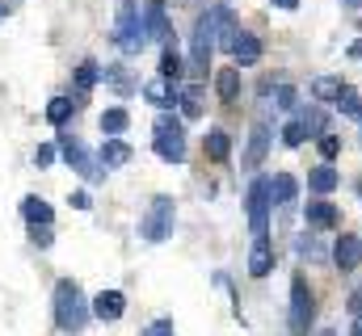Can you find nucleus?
<instances>
[{
	"instance_id": "22",
	"label": "nucleus",
	"mask_w": 362,
	"mask_h": 336,
	"mask_svg": "<svg viewBox=\"0 0 362 336\" xmlns=\"http://www.w3.org/2000/svg\"><path fill=\"white\" fill-rule=\"evenodd\" d=\"M202 148H206V156H211V160H219V164H223V160H228V152H232V139H228V131L211 126V131H206V139H202Z\"/></svg>"
},
{
	"instance_id": "18",
	"label": "nucleus",
	"mask_w": 362,
	"mask_h": 336,
	"mask_svg": "<svg viewBox=\"0 0 362 336\" xmlns=\"http://www.w3.org/2000/svg\"><path fill=\"white\" fill-rule=\"evenodd\" d=\"M215 92H219L223 105H236V101H240V68H223V72L215 76Z\"/></svg>"
},
{
	"instance_id": "43",
	"label": "nucleus",
	"mask_w": 362,
	"mask_h": 336,
	"mask_svg": "<svg viewBox=\"0 0 362 336\" xmlns=\"http://www.w3.org/2000/svg\"><path fill=\"white\" fill-rule=\"evenodd\" d=\"M316 336H337V332H316Z\"/></svg>"
},
{
	"instance_id": "13",
	"label": "nucleus",
	"mask_w": 362,
	"mask_h": 336,
	"mask_svg": "<svg viewBox=\"0 0 362 336\" xmlns=\"http://www.w3.org/2000/svg\"><path fill=\"white\" fill-rule=\"evenodd\" d=\"M266 152H270V126H266V122H257V126L249 131V152H245V168H262Z\"/></svg>"
},
{
	"instance_id": "38",
	"label": "nucleus",
	"mask_w": 362,
	"mask_h": 336,
	"mask_svg": "<svg viewBox=\"0 0 362 336\" xmlns=\"http://www.w3.org/2000/svg\"><path fill=\"white\" fill-rule=\"evenodd\" d=\"M68 202H72V206H76V210H89V206H93V198H89V193H85V189H81V193H72V198H68Z\"/></svg>"
},
{
	"instance_id": "3",
	"label": "nucleus",
	"mask_w": 362,
	"mask_h": 336,
	"mask_svg": "<svg viewBox=\"0 0 362 336\" xmlns=\"http://www.w3.org/2000/svg\"><path fill=\"white\" fill-rule=\"evenodd\" d=\"M152 148H156V156H160V160H169V164H181V160H185V131H181L177 118H169V114H160V118H156Z\"/></svg>"
},
{
	"instance_id": "20",
	"label": "nucleus",
	"mask_w": 362,
	"mask_h": 336,
	"mask_svg": "<svg viewBox=\"0 0 362 336\" xmlns=\"http://www.w3.org/2000/svg\"><path fill=\"white\" fill-rule=\"evenodd\" d=\"M215 34H219V47H228V51H232V47H236V38H240L245 30L236 25V17H232L228 8H215Z\"/></svg>"
},
{
	"instance_id": "30",
	"label": "nucleus",
	"mask_w": 362,
	"mask_h": 336,
	"mask_svg": "<svg viewBox=\"0 0 362 336\" xmlns=\"http://www.w3.org/2000/svg\"><path fill=\"white\" fill-rule=\"evenodd\" d=\"M303 139H312V131H308V122L299 118V122H291L286 131H282V143L286 148H303Z\"/></svg>"
},
{
	"instance_id": "10",
	"label": "nucleus",
	"mask_w": 362,
	"mask_h": 336,
	"mask_svg": "<svg viewBox=\"0 0 362 336\" xmlns=\"http://www.w3.org/2000/svg\"><path fill=\"white\" fill-rule=\"evenodd\" d=\"M122 311H127V294H122V290H101V294L93 299V316H97L101 324L122 320Z\"/></svg>"
},
{
	"instance_id": "11",
	"label": "nucleus",
	"mask_w": 362,
	"mask_h": 336,
	"mask_svg": "<svg viewBox=\"0 0 362 336\" xmlns=\"http://www.w3.org/2000/svg\"><path fill=\"white\" fill-rule=\"evenodd\" d=\"M303 219H308L312 227H320V232H333V227L341 223V210H337L333 202H308V206H303Z\"/></svg>"
},
{
	"instance_id": "2",
	"label": "nucleus",
	"mask_w": 362,
	"mask_h": 336,
	"mask_svg": "<svg viewBox=\"0 0 362 336\" xmlns=\"http://www.w3.org/2000/svg\"><path fill=\"white\" fill-rule=\"evenodd\" d=\"M173 223H177V206H173V198H169V193H156V198L148 202L144 219H139V236H144L148 244H160V240L173 236Z\"/></svg>"
},
{
	"instance_id": "1",
	"label": "nucleus",
	"mask_w": 362,
	"mask_h": 336,
	"mask_svg": "<svg viewBox=\"0 0 362 336\" xmlns=\"http://www.w3.org/2000/svg\"><path fill=\"white\" fill-rule=\"evenodd\" d=\"M93 316V303H85V290L72 282V277H64L59 286H55V324L64 328V332H81L85 324H89Z\"/></svg>"
},
{
	"instance_id": "23",
	"label": "nucleus",
	"mask_w": 362,
	"mask_h": 336,
	"mask_svg": "<svg viewBox=\"0 0 362 336\" xmlns=\"http://www.w3.org/2000/svg\"><path fill=\"white\" fill-rule=\"evenodd\" d=\"M127 126H131V114H127V109H118V105H114V109H105V114H101V135H105V139H118Z\"/></svg>"
},
{
	"instance_id": "44",
	"label": "nucleus",
	"mask_w": 362,
	"mask_h": 336,
	"mask_svg": "<svg viewBox=\"0 0 362 336\" xmlns=\"http://www.w3.org/2000/svg\"><path fill=\"white\" fill-rule=\"evenodd\" d=\"M0 17H4V4H0Z\"/></svg>"
},
{
	"instance_id": "32",
	"label": "nucleus",
	"mask_w": 362,
	"mask_h": 336,
	"mask_svg": "<svg viewBox=\"0 0 362 336\" xmlns=\"http://www.w3.org/2000/svg\"><path fill=\"white\" fill-rule=\"evenodd\" d=\"M274 105H278V109H295V105H299V92H295L291 84H278V88H274Z\"/></svg>"
},
{
	"instance_id": "8",
	"label": "nucleus",
	"mask_w": 362,
	"mask_h": 336,
	"mask_svg": "<svg viewBox=\"0 0 362 336\" xmlns=\"http://www.w3.org/2000/svg\"><path fill=\"white\" fill-rule=\"evenodd\" d=\"M59 156L76 168L81 176H89V181H97V176H101V168H97L101 160H93V156L81 148V143H76V139H72V135H64V139H59Z\"/></svg>"
},
{
	"instance_id": "27",
	"label": "nucleus",
	"mask_w": 362,
	"mask_h": 336,
	"mask_svg": "<svg viewBox=\"0 0 362 336\" xmlns=\"http://www.w3.org/2000/svg\"><path fill=\"white\" fill-rule=\"evenodd\" d=\"M97 80H101V68H97L93 59H85V64L76 68V92H89Z\"/></svg>"
},
{
	"instance_id": "24",
	"label": "nucleus",
	"mask_w": 362,
	"mask_h": 336,
	"mask_svg": "<svg viewBox=\"0 0 362 336\" xmlns=\"http://www.w3.org/2000/svg\"><path fill=\"white\" fill-rule=\"evenodd\" d=\"M270 193H274V202H278V206H291V202H295V193H299V185H295V176H291V172H278V176L270 181Z\"/></svg>"
},
{
	"instance_id": "14",
	"label": "nucleus",
	"mask_w": 362,
	"mask_h": 336,
	"mask_svg": "<svg viewBox=\"0 0 362 336\" xmlns=\"http://www.w3.org/2000/svg\"><path fill=\"white\" fill-rule=\"evenodd\" d=\"M144 30H148L156 42L169 47V34H173V30H169V17H165V4H160V0H152V4L144 8Z\"/></svg>"
},
{
	"instance_id": "12",
	"label": "nucleus",
	"mask_w": 362,
	"mask_h": 336,
	"mask_svg": "<svg viewBox=\"0 0 362 336\" xmlns=\"http://www.w3.org/2000/svg\"><path fill=\"white\" fill-rule=\"evenodd\" d=\"M333 260H337V269H341V273L358 269V265H362V240H358V236H337Z\"/></svg>"
},
{
	"instance_id": "6",
	"label": "nucleus",
	"mask_w": 362,
	"mask_h": 336,
	"mask_svg": "<svg viewBox=\"0 0 362 336\" xmlns=\"http://www.w3.org/2000/svg\"><path fill=\"white\" fill-rule=\"evenodd\" d=\"M312 316H316V294H312L308 277H295V282H291V332L308 336Z\"/></svg>"
},
{
	"instance_id": "37",
	"label": "nucleus",
	"mask_w": 362,
	"mask_h": 336,
	"mask_svg": "<svg viewBox=\"0 0 362 336\" xmlns=\"http://www.w3.org/2000/svg\"><path fill=\"white\" fill-rule=\"evenodd\" d=\"M34 164H38V168H51V164H55V148H51V143H42V148L34 152Z\"/></svg>"
},
{
	"instance_id": "5",
	"label": "nucleus",
	"mask_w": 362,
	"mask_h": 336,
	"mask_svg": "<svg viewBox=\"0 0 362 336\" xmlns=\"http://www.w3.org/2000/svg\"><path fill=\"white\" fill-rule=\"evenodd\" d=\"M270 181L266 176H257L253 185H249V227H253V240H266L270 236Z\"/></svg>"
},
{
	"instance_id": "31",
	"label": "nucleus",
	"mask_w": 362,
	"mask_h": 336,
	"mask_svg": "<svg viewBox=\"0 0 362 336\" xmlns=\"http://www.w3.org/2000/svg\"><path fill=\"white\" fill-rule=\"evenodd\" d=\"M181 114L185 118H198L202 114V88H185L181 92Z\"/></svg>"
},
{
	"instance_id": "42",
	"label": "nucleus",
	"mask_w": 362,
	"mask_h": 336,
	"mask_svg": "<svg viewBox=\"0 0 362 336\" xmlns=\"http://www.w3.org/2000/svg\"><path fill=\"white\" fill-rule=\"evenodd\" d=\"M341 4H346V8H362V0H341Z\"/></svg>"
},
{
	"instance_id": "35",
	"label": "nucleus",
	"mask_w": 362,
	"mask_h": 336,
	"mask_svg": "<svg viewBox=\"0 0 362 336\" xmlns=\"http://www.w3.org/2000/svg\"><path fill=\"white\" fill-rule=\"evenodd\" d=\"M139 336H177V332H173V320H152Z\"/></svg>"
},
{
	"instance_id": "41",
	"label": "nucleus",
	"mask_w": 362,
	"mask_h": 336,
	"mask_svg": "<svg viewBox=\"0 0 362 336\" xmlns=\"http://www.w3.org/2000/svg\"><path fill=\"white\" fill-rule=\"evenodd\" d=\"M350 55H354V59H362V42H354V47H350Z\"/></svg>"
},
{
	"instance_id": "33",
	"label": "nucleus",
	"mask_w": 362,
	"mask_h": 336,
	"mask_svg": "<svg viewBox=\"0 0 362 336\" xmlns=\"http://www.w3.org/2000/svg\"><path fill=\"white\" fill-rule=\"evenodd\" d=\"M295 252H299L303 260H325V248H320L312 236H308V240H295Z\"/></svg>"
},
{
	"instance_id": "29",
	"label": "nucleus",
	"mask_w": 362,
	"mask_h": 336,
	"mask_svg": "<svg viewBox=\"0 0 362 336\" xmlns=\"http://www.w3.org/2000/svg\"><path fill=\"white\" fill-rule=\"evenodd\" d=\"M337 109L346 114V118H362V97L354 88H341V97H337Z\"/></svg>"
},
{
	"instance_id": "28",
	"label": "nucleus",
	"mask_w": 362,
	"mask_h": 336,
	"mask_svg": "<svg viewBox=\"0 0 362 336\" xmlns=\"http://www.w3.org/2000/svg\"><path fill=\"white\" fill-rule=\"evenodd\" d=\"M160 76L173 80V84L181 80V55L173 51V47H165V55H160Z\"/></svg>"
},
{
	"instance_id": "21",
	"label": "nucleus",
	"mask_w": 362,
	"mask_h": 336,
	"mask_svg": "<svg viewBox=\"0 0 362 336\" xmlns=\"http://www.w3.org/2000/svg\"><path fill=\"white\" fill-rule=\"evenodd\" d=\"M21 219H25L30 227H51V206H47L42 198H34V193H30V198L21 202Z\"/></svg>"
},
{
	"instance_id": "19",
	"label": "nucleus",
	"mask_w": 362,
	"mask_h": 336,
	"mask_svg": "<svg viewBox=\"0 0 362 336\" xmlns=\"http://www.w3.org/2000/svg\"><path fill=\"white\" fill-rule=\"evenodd\" d=\"M337 181H341V176H337V168H333V164H316L312 172H308V189H312V193H320V198H325V193H333V189H337Z\"/></svg>"
},
{
	"instance_id": "9",
	"label": "nucleus",
	"mask_w": 362,
	"mask_h": 336,
	"mask_svg": "<svg viewBox=\"0 0 362 336\" xmlns=\"http://www.w3.org/2000/svg\"><path fill=\"white\" fill-rule=\"evenodd\" d=\"M144 97H148L156 109H177L181 105V88L173 80H165V76H156V80L144 84Z\"/></svg>"
},
{
	"instance_id": "17",
	"label": "nucleus",
	"mask_w": 362,
	"mask_h": 336,
	"mask_svg": "<svg viewBox=\"0 0 362 336\" xmlns=\"http://www.w3.org/2000/svg\"><path fill=\"white\" fill-rule=\"evenodd\" d=\"M270 269H274L270 240H253V248H249V273L253 277H270Z\"/></svg>"
},
{
	"instance_id": "7",
	"label": "nucleus",
	"mask_w": 362,
	"mask_h": 336,
	"mask_svg": "<svg viewBox=\"0 0 362 336\" xmlns=\"http://www.w3.org/2000/svg\"><path fill=\"white\" fill-rule=\"evenodd\" d=\"M219 47V34H215V8H206L198 21H194V68H206L211 55Z\"/></svg>"
},
{
	"instance_id": "39",
	"label": "nucleus",
	"mask_w": 362,
	"mask_h": 336,
	"mask_svg": "<svg viewBox=\"0 0 362 336\" xmlns=\"http://www.w3.org/2000/svg\"><path fill=\"white\" fill-rule=\"evenodd\" d=\"M350 307H354V316H358V320H362V290H358V294H354V303H350Z\"/></svg>"
},
{
	"instance_id": "15",
	"label": "nucleus",
	"mask_w": 362,
	"mask_h": 336,
	"mask_svg": "<svg viewBox=\"0 0 362 336\" xmlns=\"http://www.w3.org/2000/svg\"><path fill=\"white\" fill-rule=\"evenodd\" d=\"M131 156H135V152H131V143H122V139H105L101 152H97V160H101L105 168H127Z\"/></svg>"
},
{
	"instance_id": "26",
	"label": "nucleus",
	"mask_w": 362,
	"mask_h": 336,
	"mask_svg": "<svg viewBox=\"0 0 362 336\" xmlns=\"http://www.w3.org/2000/svg\"><path fill=\"white\" fill-rule=\"evenodd\" d=\"M72 114H76V101L72 97H51V105H47V122L51 126H64Z\"/></svg>"
},
{
	"instance_id": "25",
	"label": "nucleus",
	"mask_w": 362,
	"mask_h": 336,
	"mask_svg": "<svg viewBox=\"0 0 362 336\" xmlns=\"http://www.w3.org/2000/svg\"><path fill=\"white\" fill-rule=\"evenodd\" d=\"M341 88H346V84L337 80V76H316V80H312V97H316V101H329V105H337Z\"/></svg>"
},
{
	"instance_id": "34",
	"label": "nucleus",
	"mask_w": 362,
	"mask_h": 336,
	"mask_svg": "<svg viewBox=\"0 0 362 336\" xmlns=\"http://www.w3.org/2000/svg\"><path fill=\"white\" fill-rule=\"evenodd\" d=\"M320 156H325V164H329L333 156H341V139H337V135H320Z\"/></svg>"
},
{
	"instance_id": "40",
	"label": "nucleus",
	"mask_w": 362,
	"mask_h": 336,
	"mask_svg": "<svg viewBox=\"0 0 362 336\" xmlns=\"http://www.w3.org/2000/svg\"><path fill=\"white\" fill-rule=\"evenodd\" d=\"M274 4H278V8H295L299 0H274Z\"/></svg>"
},
{
	"instance_id": "4",
	"label": "nucleus",
	"mask_w": 362,
	"mask_h": 336,
	"mask_svg": "<svg viewBox=\"0 0 362 336\" xmlns=\"http://www.w3.org/2000/svg\"><path fill=\"white\" fill-rule=\"evenodd\" d=\"M114 42L127 51V55H135V51H144V42H148V30H144V13L131 4V0H122V13H118V25H114Z\"/></svg>"
},
{
	"instance_id": "36",
	"label": "nucleus",
	"mask_w": 362,
	"mask_h": 336,
	"mask_svg": "<svg viewBox=\"0 0 362 336\" xmlns=\"http://www.w3.org/2000/svg\"><path fill=\"white\" fill-rule=\"evenodd\" d=\"M30 240H34L38 248H51V240H55V232H51V227H30Z\"/></svg>"
},
{
	"instance_id": "16",
	"label": "nucleus",
	"mask_w": 362,
	"mask_h": 336,
	"mask_svg": "<svg viewBox=\"0 0 362 336\" xmlns=\"http://www.w3.org/2000/svg\"><path fill=\"white\" fill-rule=\"evenodd\" d=\"M232 59H236V68H253L262 59V38L257 34H240L236 47H232Z\"/></svg>"
}]
</instances>
